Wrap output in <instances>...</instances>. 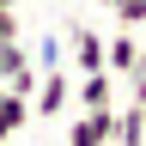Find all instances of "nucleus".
Here are the masks:
<instances>
[{"label":"nucleus","instance_id":"nucleus-1","mask_svg":"<svg viewBox=\"0 0 146 146\" xmlns=\"http://www.w3.org/2000/svg\"><path fill=\"white\" fill-rule=\"evenodd\" d=\"M67 104H73V79H67L61 67H49L43 79H36V91H31V116H43V122H55V116H61Z\"/></svg>","mask_w":146,"mask_h":146},{"label":"nucleus","instance_id":"nucleus-2","mask_svg":"<svg viewBox=\"0 0 146 146\" xmlns=\"http://www.w3.org/2000/svg\"><path fill=\"white\" fill-rule=\"evenodd\" d=\"M67 146H116V110H79L67 128Z\"/></svg>","mask_w":146,"mask_h":146},{"label":"nucleus","instance_id":"nucleus-3","mask_svg":"<svg viewBox=\"0 0 146 146\" xmlns=\"http://www.w3.org/2000/svg\"><path fill=\"white\" fill-rule=\"evenodd\" d=\"M73 104L79 110H116V73H85L73 85Z\"/></svg>","mask_w":146,"mask_h":146},{"label":"nucleus","instance_id":"nucleus-4","mask_svg":"<svg viewBox=\"0 0 146 146\" xmlns=\"http://www.w3.org/2000/svg\"><path fill=\"white\" fill-rule=\"evenodd\" d=\"M104 67L116 73V79H128V73L140 67V31H116V36H110V49H104Z\"/></svg>","mask_w":146,"mask_h":146},{"label":"nucleus","instance_id":"nucleus-5","mask_svg":"<svg viewBox=\"0 0 146 146\" xmlns=\"http://www.w3.org/2000/svg\"><path fill=\"white\" fill-rule=\"evenodd\" d=\"M104 31H91V25H73V61H79V73H110L104 67Z\"/></svg>","mask_w":146,"mask_h":146},{"label":"nucleus","instance_id":"nucleus-6","mask_svg":"<svg viewBox=\"0 0 146 146\" xmlns=\"http://www.w3.org/2000/svg\"><path fill=\"white\" fill-rule=\"evenodd\" d=\"M116 146H146V104H116Z\"/></svg>","mask_w":146,"mask_h":146},{"label":"nucleus","instance_id":"nucleus-7","mask_svg":"<svg viewBox=\"0 0 146 146\" xmlns=\"http://www.w3.org/2000/svg\"><path fill=\"white\" fill-rule=\"evenodd\" d=\"M31 122V98H18V91H6V98H0V146H6L18 128Z\"/></svg>","mask_w":146,"mask_h":146},{"label":"nucleus","instance_id":"nucleus-8","mask_svg":"<svg viewBox=\"0 0 146 146\" xmlns=\"http://www.w3.org/2000/svg\"><path fill=\"white\" fill-rule=\"evenodd\" d=\"M116 25L122 31H140L146 25V0H116Z\"/></svg>","mask_w":146,"mask_h":146},{"label":"nucleus","instance_id":"nucleus-9","mask_svg":"<svg viewBox=\"0 0 146 146\" xmlns=\"http://www.w3.org/2000/svg\"><path fill=\"white\" fill-rule=\"evenodd\" d=\"M31 61H36V73H49V67H61V36H43Z\"/></svg>","mask_w":146,"mask_h":146},{"label":"nucleus","instance_id":"nucleus-10","mask_svg":"<svg viewBox=\"0 0 146 146\" xmlns=\"http://www.w3.org/2000/svg\"><path fill=\"white\" fill-rule=\"evenodd\" d=\"M0 43H18V12H0Z\"/></svg>","mask_w":146,"mask_h":146},{"label":"nucleus","instance_id":"nucleus-11","mask_svg":"<svg viewBox=\"0 0 146 146\" xmlns=\"http://www.w3.org/2000/svg\"><path fill=\"white\" fill-rule=\"evenodd\" d=\"M134 73H146V36H140V67H134Z\"/></svg>","mask_w":146,"mask_h":146},{"label":"nucleus","instance_id":"nucleus-12","mask_svg":"<svg viewBox=\"0 0 146 146\" xmlns=\"http://www.w3.org/2000/svg\"><path fill=\"white\" fill-rule=\"evenodd\" d=\"M91 6H104V12H116V0H91Z\"/></svg>","mask_w":146,"mask_h":146},{"label":"nucleus","instance_id":"nucleus-13","mask_svg":"<svg viewBox=\"0 0 146 146\" xmlns=\"http://www.w3.org/2000/svg\"><path fill=\"white\" fill-rule=\"evenodd\" d=\"M0 12H18V0H0Z\"/></svg>","mask_w":146,"mask_h":146},{"label":"nucleus","instance_id":"nucleus-14","mask_svg":"<svg viewBox=\"0 0 146 146\" xmlns=\"http://www.w3.org/2000/svg\"><path fill=\"white\" fill-rule=\"evenodd\" d=\"M0 98H6V85H0Z\"/></svg>","mask_w":146,"mask_h":146}]
</instances>
